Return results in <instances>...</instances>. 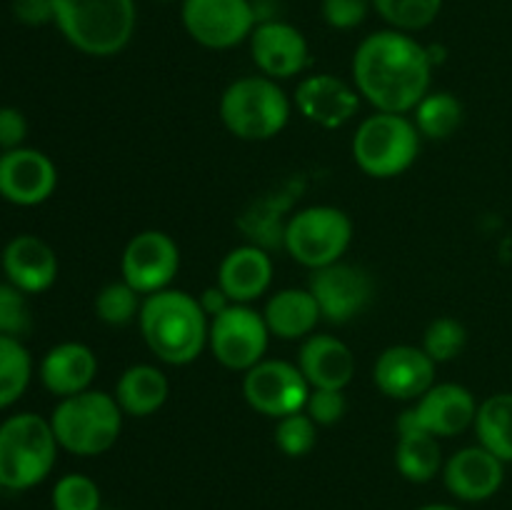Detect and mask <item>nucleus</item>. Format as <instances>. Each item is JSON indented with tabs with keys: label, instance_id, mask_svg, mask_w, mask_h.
Returning a JSON list of instances; mask_svg holds the SVG:
<instances>
[{
	"label": "nucleus",
	"instance_id": "nucleus-1",
	"mask_svg": "<svg viewBox=\"0 0 512 510\" xmlns=\"http://www.w3.org/2000/svg\"><path fill=\"white\" fill-rule=\"evenodd\" d=\"M433 55L415 35L383 28L365 35L353 53L350 73L360 98L380 113H413L430 93Z\"/></svg>",
	"mask_w": 512,
	"mask_h": 510
},
{
	"label": "nucleus",
	"instance_id": "nucleus-2",
	"mask_svg": "<svg viewBox=\"0 0 512 510\" xmlns=\"http://www.w3.org/2000/svg\"><path fill=\"white\" fill-rule=\"evenodd\" d=\"M138 328L150 353L165 365L195 363L208 348L210 318L200 308L198 295L188 290L165 288L145 295Z\"/></svg>",
	"mask_w": 512,
	"mask_h": 510
},
{
	"label": "nucleus",
	"instance_id": "nucleus-3",
	"mask_svg": "<svg viewBox=\"0 0 512 510\" xmlns=\"http://www.w3.org/2000/svg\"><path fill=\"white\" fill-rule=\"evenodd\" d=\"M53 25L78 53L113 58L133 40L138 5L135 0H55Z\"/></svg>",
	"mask_w": 512,
	"mask_h": 510
},
{
	"label": "nucleus",
	"instance_id": "nucleus-4",
	"mask_svg": "<svg viewBox=\"0 0 512 510\" xmlns=\"http://www.w3.org/2000/svg\"><path fill=\"white\" fill-rule=\"evenodd\" d=\"M123 418L115 395L93 388L60 398L48 415L60 450L78 458L108 453L123 433Z\"/></svg>",
	"mask_w": 512,
	"mask_h": 510
},
{
	"label": "nucleus",
	"instance_id": "nucleus-5",
	"mask_svg": "<svg viewBox=\"0 0 512 510\" xmlns=\"http://www.w3.org/2000/svg\"><path fill=\"white\" fill-rule=\"evenodd\" d=\"M218 113L230 135L248 143H265L288 128L293 100L278 80L268 75H245L223 90Z\"/></svg>",
	"mask_w": 512,
	"mask_h": 510
},
{
	"label": "nucleus",
	"instance_id": "nucleus-6",
	"mask_svg": "<svg viewBox=\"0 0 512 510\" xmlns=\"http://www.w3.org/2000/svg\"><path fill=\"white\" fill-rule=\"evenodd\" d=\"M58 440L45 415L15 413L0 423V483L5 490L23 493L53 473Z\"/></svg>",
	"mask_w": 512,
	"mask_h": 510
},
{
	"label": "nucleus",
	"instance_id": "nucleus-7",
	"mask_svg": "<svg viewBox=\"0 0 512 510\" xmlns=\"http://www.w3.org/2000/svg\"><path fill=\"white\" fill-rule=\"evenodd\" d=\"M420 138L423 135L415 128L413 118L375 110L355 130L353 160L368 178H398L418 160Z\"/></svg>",
	"mask_w": 512,
	"mask_h": 510
},
{
	"label": "nucleus",
	"instance_id": "nucleus-8",
	"mask_svg": "<svg viewBox=\"0 0 512 510\" xmlns=\"http://www.w3.org/2000/svg\"><path fill=\"white\" fill-rule=\"evenodd\" d=\"M353 233V220L343 208L308 205L285 220L283 248L298 265L318 270L345 258Z\"/></svg>",
	"mask_w": 512,
	"mask_h": 510
},
{
	"label": "nucleus",
	"instance_id": "nucleus-9",
	"mask_svg": "<svg viewBox=\"0 0 512 510\" xmlns=\"http://www.w3.org/2000/svg\"><path fill=\"white\" fill-rule=\"evenodd\" d=\"M270 330L263 313L253 305L233 303L220 315L210 318L208 348L223 368L233 373H248L253 365L265 360L270 345Z\"/></svg>",
	"mask_w": 512,
	"mask_h": 510
},
{
	"label": "nucleus",
	"instance_id": "nucleus-10",
	"mask_svg": "<svg viewBox=\"0 0 512 510\" xmlns=\"http://www.w3.org/2000/svg\"><path fill=\"white\" fill-rule=\"evenodd\" d=\"M190 38L208 50H230L250 40L258 20L253 0H180Z\"/></svg>",
	"mask_w": 512,
	"mask_h": 510
},
{
	"label": "nucleus",
	"instance_id": "nucleus-11",
	"mask_svg": "<svg viewBox=\"0 0 512 510\" xmlns=\"http://www.w3.org/2000/svg\"><path fill=\"white\" fill-rule=\"evenodd\" d=\"M310 383L298 363L265 358L243 373V398L255 413L280 420L305 410Z\"/></svg>",
	"mask_w": 512,
	"mask_h": 510
},
{
	"label": "nucleus",
	"instance_id": "nucleus-12",
	"mask_svg": "<svg viewBox=\"0 0 512 510\" xmlns=\"http://www.w3.org/2000/svg\"><path fill=\"white\" fill-rule=\"evenodd\" d=\"M308 290L313 293L323 320L345 325L368 308L375 295V283L365 268L338 260L325 268L310 270Z\"/></svg>",
	"mask_w": 512,
	"mask_h": 510
},
{
	"label": "nucleus",
	"instance_id": "nucleus-13",
	"mask_svg": "<svg viewBox=\"0 0 512 510\" xmlns=\"http://www.w3.org/2000/svg\"><path fill=\"white\" fill-rule=\"evenodd\" d=\"M180 270V248L165 230H140L120 255V275L140 295L170 288Z\"/></svg>",
	"mask_w": 512,
	"mask_h": 510
},
{
	"label": "nucleus",
	"instance_id": "nucleus-14",
	"mask_svg": "<svg viewBox=\"0 0 512 510\" xmlns=\"http://www.w3.org/2000/svg\"><path fill=\"white\" fill-rule=\"evenodd\" d=\"M58 168L38 148H15L0 153V198L18 208H35L53 198Z\"/></svg>",
	"mask_w": 512,
	"mask_h": 510
},
{
	"label": "nucleus",
	"instance_id": "nucleus-15",
	"mask_svg": "<svg viewBox=\"0 0 512 510\" xmlns=\"http://www.w3.org/2000/svg\"><path fill=\"white\" fill-rule=\"evenodd\" d=\"M250 58L260 75L290 80L310 68V43L288 20H260L250 35Z\"/></svg>",
	"mask_w": 512,
	"mask_h": 510
},
{
	"label": "nucleus",
	"instance_id": "nucleus-16",
	"mask_svg": "<svg viewBox=\"0 0 512 510\" xmlns=\"http://www.w3.org/2000/svg\"><path fill=\"white\" fill-rule=\"evenodd\" d=\"M438 363L418 345H390L373 365V383L385 398L415 403L435 385Z\"/></svg>",
	"mask_w": 512,
	"mask_h": 510
},
{
	"label": "nucleus",
	"instance_id": "nucleus-17",
	"mask_svg": "<svg viewBox=\"0 0 512 510\" xmlns=\"http://www.w3.org/2000/svg\"><path fill=\"white\" fill-rule=\"evenodd\" d=\"M478 400L473 390L460 383H435L425 395L405 410L413 428L425 430L435 438H455L473 428L478 415Z\"/></svg>",
	"mask_w": 512,
	"mask_h": 510
},
{
	"label": "nucleus",
	"instance_id": "nucleus-18",
	"mask_svg": "<svg viewBox=\"0 0 512 510\" xmlns=\"http://www.w3.org/2000/svg\"><path fill=\"white\" fill-rule=\"evenodd\" d=\"M293 105L308 123L335 130L358 115L360 93L333 73L305 75L293 95Z\"/></svg>",
	"mask_w": 512,
	"mask_h": 510
},
{
	"label": "nucleus",
	"instance_id": "nucleus-19",
	"mask_svg": "<svg viewBox=\"0 0 512 510\" xmlns=\"http://www.w3.org/2000/svg\"><path fill=\"white\" fill-rule=\"evenodd\" d=\"M445 490L460 503H485L505 483V463L480 443L455 450L443 465Z\"/></svg>",
	"mask_w": 512,
	"mask_h": 510
},
{
	"label": "nucleus",
	"instance_id": "nucleus-20",
	"mask_svg": "<svg viewBox=\"0 0 512 510\" xmlns=\"http://www.w3.org/2000/svg\"><path fill=\"white\" fill-rule=\"evenodd\" d=\"M0 270L3 278L25 295H40L55 285L60 263L48 240L33 233H20L5 243L0 253Z\"/></svg>",
	"mask_w": 512,
	"mask_h": 510
},
{
	"label": "nucleus",
	"instance_id": "nucleus-21",
	"mask_svg": "<svg viewBox=\"0 0 512 510\" xmlns=\"http://www.w3.org/2000/svg\"><path fill=\"white\" fill-rule=\"evenodd\" d=\"M215 285L228 295L230 303H255L273 285V258L255 243L238 245L220 260Z\"/></svg>",
	"mask_w": 512,
	"mask_h": 510
},
{
	"label": "nucleus",
	"instance_id": "nucleus-22",
	"mask_svg": "<svg viewBox=\"0 0 512 510\" xmlns=\"http://www.w3.org/2000/svg\"><path fill=\"white\" fill-rule=\"evenodd\" d=\"M95 375H98V355L90 345L78 340L53 345L38 363L40 385L58 400L90 390Z\"/></svg>",
	"mask_w": 512,
	"mask_h": 510
},
{
	"label": "nucleus",
	"instance_id": "nucleus-23",
	"mask_svg": "<svg viewBox=\"0 0 512 510\" xmlns=\"http://www.w3.org/2000/svg\"><path fill=\"white\" fill-rule=\"evenodd\" d=\"M298 368L310 388L345 390L355 375V355L345 340L328 333H313L300 343Z\"/></svg>",
	"mask_w": 512,
	"mask_h": 510
},
{
	"label": "nucleus",
	"instance_id": "nucleus-24",
	"mask_svg": "<svg viewBox=\"0 0 512 510\" xmlns=\"http://www.w3.org/2000/svg\"><path fill=\"white\" fill-rule=\"evenodd\" d=\"M263 318L273 338L303 343L315 333L323 315L308 288H283L270 295L263 308Z\"/></svg>",
	"mask_w": 512,
	"mask_h": 510
},
{
	"label": "nucleus",
	"instance_id": "nucleus-25",
	"mask_svg": "<svg viewBox=\"0 0 512 510\" xmlns=\"http://www.w3.org/2000/svg\"><path fill=\"white\" fill-rule=\"evenodd\" d=\"M113 395L125 415L150 418L168 403L170 380L158 365L135 363L120 373Z\"/></svg>",
	"mask_w": 512,
	"mask_h": 510
},
{
	"label": "nucleus",
	"instance_id": "nucleus-26",
	"mask_svg": "<svg viewBox=\"0 0 512 510\" xmlns=\"http://www.w3.org/2000/svg\"><path fill=\"white\" fill-rule=\"evenodd\" d=\"M443 450L440 438L425 430H405L398 433L395 443V468L408 483H430L443 473Z\"/></svg>",
	"mask_w": 512,
	"mask_h": 510
},
{
	"label": "nucleus",
	"instance_id": "nucleus-27",
	"mask_svg": "<svg viewBox=\"0 0 512 510\" xmlns=\"http://www.w3.org/2000/svg\"><path fill=\"white\" fill-rule=\"evenodd\" d=\"M478 443L498 455L505 465L512 463V393H493L478 405L473 423Z\"/></svg>",
	"mask_w": 512,
	"mask_h": 510
},
{
	"label": "nucleus",
	"instance_id": "nucleus-28",
	"mask_svg": "<svg viewBox=\"0 0 512 510\" xmlns=\"http://www.w3.org/2000/svg\"><path fill=\"white\" fill-rule=\"evenodd\" d=\"M465 108L450 90H430L413 110L418 133L428 140H448L463 125Z\"/></svg>",
	"mask_w": 512,
	"mask_h": 510
},
{
	"label": "nucleus",
	"instance_id": "nucleus-29",
	"mask_svg": "<svg viewBox=\"0 0 512 510\" xmlns=\"http://www.w3.org/2000/svg\"><path fill=\"white\" fill-rule=\"evenodd\" d=\"M33 380V355L20 338L0 335V410L18 403Z\"/></svg>",
	"mask_w": 512,
	"mask_h": 510
},
{
	"label": "nucleus",
	"instance_id": "nucleus-30",
	"mask_svg": "<svg viewBox=\"0 0 512 510\" xmlns=\"http://www.w3.org/2000/svg\"><path fill=\"white\" fill-rule=\"evenodd\" d=\"M445 0H373V10L400 33H420L438 20Z\"/></svg>",
	"mask_w": 512,
	"mask_h": 510
},
{
	"label": "nucleus",
	"instance_id": "nucleus-31",
	"mask_svg": "<svg viewBox=\"0 0 512 510\" xmlns=\"http://www.w3.org/2000/svg\"><path fill=\"white\" fill-rule=\"evenodd\" d=\"M93 308L100 323L110 325V328H125V325L138 320L140 308H143V295L120 278L113 283H105L98 290Z\"/></svg>",
	"mask_w": 512,
	"mask_h": 510
},
{
	"label": "nucleus",
	"instance_id": "nucleus-32",
	"mask_svg": "<svg viewBox=\"0 0 512 510\" xmlns=\"http://www.w3.org/2000/svg\"><path fill=\"white\" fill-rule=\"evenodd\" d=\"M465 345H468V330H465V325L460 323L458 318L440 315V318L430 320L428 323L420 348H423L435 363L443 365L458 358L465 350Z\"/></svg>",
	"mask_w": 512,
	"mask_h": 510
},
{
	"label": "nucleus",
	"instance_id": "nucleus-33",
	"mask_svg": "<svg viewBox=\"0 0 512 510\" xmlns=\"http://www.w3.org/2000/svg\"><path fill=\"white\" fill-rule=\"evenodd\" d=\"M50 505L53 510H100L103 493L90 475L65 473L55 480L50 490Z\"/></svg>",
	"mask_w": 512,
	"mask_h": 510
},
{
	"label": "nucleus",
	"instance_id": "nucleus-34",
	"mask_svg": "<svg viewBox=\"0 0 512 510\" xmlns=\"http://www.w3.org/2000/svg\"><path fill=\"white\" fill-rule=\"evenodd\" d=\"M320 425L305 410L275 420V445L288 458H305L318 445Z\"/></svg>",
	"mask_w": 512,
	"mask_h": 510
},
{
	"label": "nucleus",
	"instance_id": "nucleus-35",
	"mask_svg": "<svg viewBox=\"0 0 512 510\" xmlns=\"http://www.w3.org/2000/svg\"><path fill=\"white\" fill-rule=\"evenodd\" d=\"M30 295L15 288L8 280H0V335L20 338L33 328V310H30Z\"/></svg>",
	"mask_w": 512,
	"mask_h": 510
},
{
	"label": "nucleus",
	"instance_id": "nucleus-36",
	"mask_svg": "<svg viewBox=\"0 0 512 510\" xmlns=\"http://www.w3.org/2000/svg\"><path fill=\"white\" fill-rule=\"evenodd\" d=\"M373 10V0H320V15L333 30H355Z\"/></svg>",
	"mask_w": 512,
	"mask_h": 510
},
{
	"label": "nucleus",
	"instance_id": "nucleus-37",
	"mask_svg": "<svg viewBox=\"0 0 512 510\" xmlns=\"http://www.w3.org/2000/svg\"><path fill=\"white\" fill-rule=\"evenodd\" d=\"M305 413H308L320 428H330V425H338L340 420L345 418V413H348V400H345L343 390L310 388Z\"/></svg>",
	"mask_w": 512,
	"mask_h": 510
},
{
	"label": "nucleus",
	"instance_id": "nucleus-38",
	"mask_svg": "<svg viewBox=\"0 0 512 510\" xmlns=\"http://www.w3.org/2000/svg\"><path fill=\"white\" fill-rule=\"evenodd\" d=\"M28 140V118L15 105H0V153L23 148Z\"/></svg>",
	"mask_w": 512,
	"mask_h": 510
},
{
	"label": "nucleus",
	"instance_id": "nucleus-39",
	"mask_svg": "<svg viewBox=\"0 0 512 510\" xmlns=\"http://www.w3.org/2000/svg\"><path fill=\"white\" fill-rule=\"evenodd\" d=\"M13 15L28 28H40L55 20V0H13Z\"/></svg>",
	"mask_w": 512,
	"mask_h": 510
},
{
	"label": "nucleus",
	"instance_id": "nucleus-40",
	"mask_svg": "<svg viewBox=\"0 0 512 510\" xmlns=\"http://www.w3.org/2000/svg\"><path fill=\"white\" fill-rule=\"evenodd\" d=\"M198 303H200V308L205 310V315H208V318H215V315L223 313L228 305H233L230 303L228 295H225L218 285H210V288H205L203 293L198 295Z\"/></svg>",
	"mask_w": 512,
	"mask_h": 510
},
{
	"label": "nucleus",
	"instance_id": "nucleus-41",
	"mask_svg": "<svg viewBox=\"0 0 512 510\" xmlns=\"http://www.w3.org/2000/svg\"><path fill=\"white\" fill-rule=\"evenodd\" d=\"M418 510H463V508H458V505H448V503H428Z\"/></svg>",
	"mask_w": 512,
	"mask_h": 510
},
{
	"label": "nucleus",
	"instance_id": "nucleus-42",
	"mask_svg": "<svg viewBox=\"0 0 512 510\" xmlns=\"http://www.w3.org/2000/svg\"><path fill=\"white\" fill-rule=\"evenodd\" d=\"M160 3H175V0H160Z\"/></svg>",
	"mask_w": 512,
	"mask_h": 510
},
{
	"label": "nucleus",
	"instance_id": "nucleus-43",
	"mask_svg": "<svg viewBox=\"0 0 512 510\" xmlns=\"http://www.w3.org/2000/svg\"><path fill=\"white\" fill-rule=\"evenodd\" d=\"M3 490H5V488H3V483H0V495H3Z\"/></svg>",
	"mask_w": 512,
	"mask_h": 510
},
{
	"label": "nucleus",
	"instance_id": "nucleus-44",
	"mask_svg": "<svg viewBox=\"0 0 512 510\" xmlns=\"http://www.w3.org/2000/svg\"><path fill=\"white\" fill-rule=\"evenodd\" d=\"M100 510H110V508H100Z\"/></svg>",
	"mask_w": 512,
	"mask_h": 510
}]
</instances>
